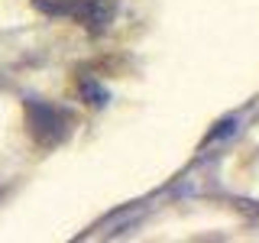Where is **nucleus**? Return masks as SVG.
Here are the masks:
<instances>
[{"label":"nucleus","instance_id":"nucleus-1","mask_svg":"<svg viewBox=\"0 0 259 243\" xmlns=\"http://www.w3.org/2000/svg\"><path fill=\"white\" fill-rule=\"evenodd\" d=\"M39 10L75 16L78 23H88V26H104V23L110 20V7L104 4V0H62V4H46V0H39Z\"/></svg>","mask_w":259,"mask_h":243},{"label":"nucleus","instance_id":"nucleus-2","mask_svg":"<svg viewBox=\"0 0 259 243\" xmlns=\"http://www.w3.org/2000/svg\"><path fill=\"white\" fill-rule=\"evenodd\" d=\"M26 113H29V130L39 136L42 143H52V140H62V124H65V113L55 110V107H46V104H26Z\"/></svg>","mask_w":259,"mask_h":243},{"label":"nucleus","instance_id":"nucleus-3","mask_svg":"<svg viewBox=\"0 0 259 243\" xmlns=\"http://www.w3.org/2000/svg\"><path fill=\"white\" fill-rule=\"evenodd\" d=\"M81 94H88V97H91V104H97V107L107 101V91H104V88H97L94 81H81Z\"/></svg>","mask_w":259,"mask_h":243}]
</instances>
